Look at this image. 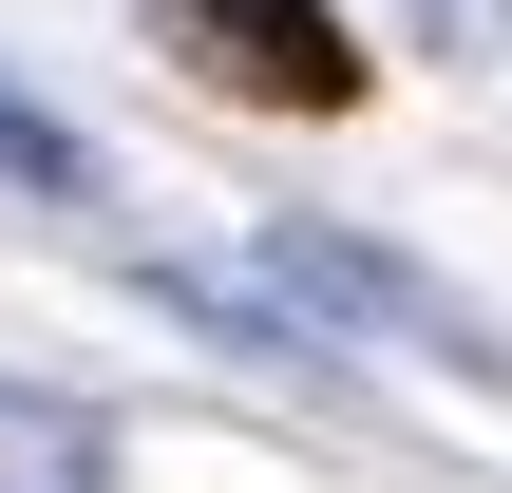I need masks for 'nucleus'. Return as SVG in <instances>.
<instances>
[{
  "label": "nucleus",
  "mask_w": 512,
  "mask_h": 493,
  "mask_svg": "<svg viewBox=\"0 0 512 493\" xmlns=\"http://www.w3.org/2000/svg\"><path fill=\"white\" fill-rule=\"evenodd\" d=\"M152 38L247 114H361V38L323 0H152Z\"/></svg>",
  "instance_id": "1"
},
{
  "label": "nucleus",
  "mask_w": 512,
  "mask_h": 493,
  "mask_svg": "<svg viewBox=\"0 0 512 493\" xmlns=\"http://www.w3.org/2000/svg\"><path fill=\"white\" fill-rule=\"evenodd\" d=\"M266 285L304 304V323H380V342H437V361H494V323L437 285V266H399V247H361V228H266Z\"/></svg>",
  "instance_id": "2"
},
{
  "label": "nucleus",
  "mask_w": 512,
  "mask_h": 493,
  "mask_svg": "<svg viewBox=\"0 0 512 493\" xmlns=\"http://www.w3.org/2000/svg\"><path fill=\"white\" fill-rule=\"evenodd\" d=\"M0 190H38V209H95V152H76V133H57L19 76H0Z\"/></svg>",
  "instance_id": "3"
}]
</instances>
